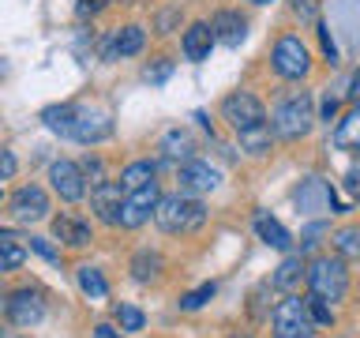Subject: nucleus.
Listing matches in <instances>:
<instances>
[{
    "label": "nucleus",
    "instance_id": "nucleus-11",
    "mask_svg": "<svg viewBox=\"0 0 360 338\" xmlns=\"http://www.w3.org/2000/svg\"><path fill=\"white\" fill-rule=\"evenodd\" d=\"M112 135V117L105 109H86L75 106V124H72V139L79 143H101Z\"/></svg>",
    "mask_w": 360,
    "mask_h": 338
},
{
    "label": "nucleus",
    "instance_id": "nucleus-29",
    "mask_svg": "<svg viewBox=\"0 0 360 338\" xmlns=\"http://www.w3.org/2000/svg\"><path fill=\"white\" fill-rule=\"evenodd\" d=\"M334 248H338V256H345V259H360V225L338 230L334 233Z\"/></svg>",
    "mask_w": 360,
    "mask_h": 338
},
{
    "label": "nucleus",
    "instance_id": "nucleus-39",
    "mask_svg": "<svg viewBox=\"0 0 360 338\" xmlns=\"http://www.w3.org/2000/svg\"><path fill=\"white\" fill-rule=\"evenodd\" d=\"M319 38H323V53L330 56V64H338V45L330 38V27H319Z\"/></svg>",
    "mask_w": 360,
    "mask_h": 338
},
{
    "label": "nucleus",
    "instance_id": "nucleus-3",
    "mask_svg": "<svg viewBox=\"0 0 360 338\" xmlns=\"http://www.w3.org/2000/svg\"><path fill=\"white\" fill-rule=\"evenodd\" d=\"M311 124H315V109H311V94H304V90L285 98L274 109V117H270V128L281 139H300V135L311 132Z\"/></svg>",
    "mask_w": 360,
    "mask_h": 338
},
{
    "label": "nucleus",
    "instance_id": "nucleus-38",
    "mask_svg": "<svg viewBox=\"0 0 360 338\" xmlns=\"http://www.w3.org/2000/svg\"><path fill=\"white\" fill-rule=\"evenodd\" d=\"M292 11H297L304 23H315V0H292Z\"/></svg>",
    "mask_w": 360,
    "mask_h": 338
},
{
    "label": "nucleus",
    "instance_id": "nucleus-14",
    "mask_svg": "<svg viewBox=\"0 0 360 338\" xmlns=\"http://www.w3.org/2000/svg\"><path fill=\"white\" fill-rule=\"evenodd\" d=\"M120 203H124V188L120 180H101V184L90 188V207L105 225H117V214H120Z\"/></svg>",
    "mask_w": 360,
    "mask_h": 338
},
{
    "label": "nucleus",
    "instance_id": "nucleus-13",
    "mask_svg": "<svg viewBox=\"0 0 360 338\" xmlns=\"http://www.w3.org/2000/svg\"><path fill=\"white\" fill-rule=\"evenodd\" d=\"M292 203H297L300 214H323V211H334V192L326 180L308 177V180H300L297 192H292Z\"/></svg>",
    "mask_w": 360,
    "mask_h": 338
},
{
    "label": "nucleus",
    "instance_id": "nucleus-46",
    "mask_svg": "<svg viewBox=\"0 0 360 338\" xmlns=\"http://www.w3.org/2000/svg\"><path fill=\"white\" fill-rule=\"evenodd\" d=\"M0 338H4V327H0Z\"/></svg>",
    "mask_w": 360,
    "mask_h": 338
},
{
    "label": "nucleus",
    "instance_id": "nucleus-20",
    "mask_svg": "<svg viewBox=\"0 0 360 338\" xmlns=\"http://www.w3.org/2000/svg\"><path fill=\"white\" fill-rule=\"evenodd\" d=\"M255 233H259V241L270 244V248H278V252H289V244H292L289 230H285V225H281L278 218H270L266 211L255 214Z\"/></svg>",
    "mask_w": 360,
    "mask_h": 338
},
{
    "label": "nucleus",
    "instance_id": "nucleus-31",
    "mask_svg": "<svg viewBox=\"0 0 360 338\" xmlns=\"http://www.w3.org/2000/svg\"><path fill=\"white\" fill-rule=\"evenodd\" d=\"M214 293H218V286H214V282H207V286L184 293V297H180V308H184V312H195V308H202V304L214 297Z\"/></svg>",
    "mask_w": 360,
    "mask_h": 338
},
{
    "label": "nucleus",
    "instance_id": "nucleus-24",
    "mask_svg": "<svg viewBox=\"0 0 360 338\" xmlns=\"http://www.w3.org/2000/svg\"><path fill=\"white\" fill-rule=\"evenodd\" d=\"M150 180H154V162H131V165H124V173H120V188L135 192V188L150 184Z\"/></svg>",
    "mask_w": 360,
    "mask_h": 338
},
{
    "label": "nucleus",
    "instance_id": "nucleus-28",
    "mask_svg": "<svg viewBox=\"0 0 360 338\" xmlns=\"http://www.w3.org/2000/svg\"><path fill=\"white\" fill-rule=\"evenodd\" d=\"M79 289H83L90 301H101V297L109 293L105 278H101V270H94V267H79Z\"/></svg>",
    "mask_w": 360,
    "mask_h": 338
},
{
    "label": "nucleus",
    "instance_id": "nucleus-23",
    "mask_svg": "<svg viewBox=\"0 0 360 338\" xmlns=\"http://www.w3.org/2000/svg\"><path fill=\"white\" fill-rule=\"evenodd\" d=\"M41 120H45V128L49 132H56V135H68L72 139V124H75V106H49L41 113Z\"/></svg>",
    "mask_w": 360,
    "mask_h": 338
},
{
    "label": "nucleus",
    "instance_id": "nucleus-6",
    "mask_svg": "<svg viewBox=\"0 0 360 338\" xmlns=\"http://www.w3.org/2000/svg\"><path fill=\"white\" fill-rule=\"evenodd\" d=\"M158 196H162V192H158V180H150V184H143V188H135V192H124L117 225H124V230H139V225L154 214Z\"/></svg>",
    "mask_w": 360,
    "mask_h": 338
},
{
    "label": "nucleus",
    "instance_id": "nucleus-35",
    "mask_svg": "<svg viewBox=\"0 0 360 338\" xmlns=\"http://www.w3.org/2000/svg\"><path fill=\"white\" fill-rule=\"evenodd\" d=\"M105 8H109V0H79V4H75V15H79V19H94L98 11H105Z\"/></svg>",
    "mask_w": 360,
    "mask_h": 338
},
{
    "label": "nucleus",
    "instance_id": "nucleus-17",
    "mask_svg": "<svg viewBox=\"0 0 360 338\" xmlns=\"http://www.w3.org/2000/svg\"><path fill=\"white\" fill-rule=\"evenodd\" d=\"M304 275H308L304 259H300V256H285V259H281V267L274 270V278H270V289H278V293H297L300 282H304Z\"/></svg>",
    "mask_w": 360,
    "mask_h": 338
},
{
    "label": "nucleus",
    "instance_id": "nucleus-2",
    "mask_svg": "<svg viewBox=\"0 0 360 338\" xmlns=\"http://www.w3.org/2000/svg\"><path fill=\"white\" fill-rule=\"evenodd\" d=\"M304 278H308L311 297H319L326 304L342 301L345 293H349V270H345V259L342 256H319L308 267V275H304Z\"/></svg>",
    "mask_w": 360,
    "mask_h": 338
},
{
    "label": "nucleus",
    "instance_id": "nucleus-44",
    "mask_svg": "<svg viewBox=\"0 0 360 338\" xmlns=\"http://www.w3.org/2000/svg\"><path fill=\"white\" fill-rule=\"evenodd\" d=\"M252 4H270V0H252Z\"/></svg>",
    "mask_w": 360,
    "mask_h": 338
},
{
    "label": "nucleus",
    "instance_id": "nucleus-21",
    "mask_svg": "<svg viewBox=\"0 0 360 338\" xmlns=\"http://www.w3.org/2000/svg\"><path fill=\"white\" fill-rule=\"evenodd\" d=\"M162 154L169 162H188L191 154H195V139H191V132L184 128H169L162 135Z\"/></svg>",
    "mask_w": 360,
    "mask_h": 338
},
{
    "label": "nucleus",
    "instance_id": "nucleus-8",
    "mask_svg": "<svg viewBox=\"0 0 360 338\" xmlns=\"http://www.w3.org/2000/svg\"><path fill=\"white\" fill-rule=\"evenodd\" d=\"M11 218L22 222V225H30V222H41V218H49V196H45V188L41 184H22L15 196H11Z\"/></svg>",
    "mask_w": 360,
    "mask_h": 338
},
{
    "label": "nucleus",
    "instance_id": "nucleus-18",
    "mask_svg": "<svg viewBox=\"0 0 360 338\" xmlns=\"http://www.w3.org/2000/svg\"><path fill=\"white\" fill-rule=\"evenodd\" d=\"M214 49V34H210V23H191L184 30V56L188 61H207Z\"/></svg>",
    "mask_w": 360,
    "mask_h": 338
},
{
    "label": "nucleus",
    "instance_id": "nucleus-4",
    "mask_svg": "<svg viewBox=\"0 0 360 338\" xmlns=\"http://www.w3.org/2000/svg\"><path fill=\"white\" fill-rule=\"evenodd\" d=\"M270 327H274V338H311L315 320L308 312V297L285 293V301L274 308V315H270Z\"/></svg>",
    "mask_w": 360,
    "mask_h": 338
},
{
    "label": "nucleus",
    "instance_id": "nucleus-47",
    "mask_svg": "<svg viewBox=\"0 0 360 338\" xmlns=\"http://www.w3.org/2000/svg\"><path fill=\"white\" fill-rule=\"evenodd\" d=\"M244 338H248V334H244Z\"/></svg>",
    "mask_w": 360,
    "mask_h": 338
},
{
    "label": "nucleus",
    "instance_id": "nucleus-9",
    "mask_svg": "<svg viewBox=\"0 0 360 338\" xmlns=\"http://www.w3.org/2000/svg\"><path fill=\"white\" fill-rule=\"evenodd\" d=\"M221 184V169L202 162V158H188L184 165H180V192L184 196H207Z\"/></svg>",
    "mask_w": 360,
    "mask_h": 338
},
{
    "label": "nucleus",
    "instance_id": "nucleus-30",
    "mask_svg": "<svg viewBox=\"0 0 360 338\" xmlns=\"http://www.w3.org/2000/svg\"><path fill=\"white\" fill-rule=\"evenodd\" d=\"M117 323H120V331H143L146 315L135 304H117Z\"/></svg>",
    "mask_w": 360,
    "mask_h": 338
},
{
    "label": "nucleus",
    "instance_id": "nucleus-19",
    "mask_svg": "<svg viewBox=\"0 0 360 338\" xmlns=\"http://www.w3.org/2000/svg\"><path fill=\"white\" fill-rule=\"evenodd\" d=\"M53 237L72 248H83L90 244V225L83 218H75V214H60V218H53Z\"/></svg>",
    "mask_w": 360,
    "mask_h": 338
},
{
    "label": "nucleus",
    "instance_id": "nucleus-33",
    "mask_svg": "<svg viewBox=\"0 0 360 338\" xmlns=\"http://www.w3.org/2000/svg\"><path fill=\"white\" fill-rule=\"evenodd\" d=\"M323 233H326V225H323V222H311L308 230L300 233V252H311V248L319 244V237H323Z\"/></svg>",
    "mask_w": 360,
    "mask_h": 338
},
{
    "label": "nucleus",
    "instance_id": "nucleus-7",
    "mask_svg": "<svg viewBox=\"0 0 360 338\" xmlns=\"http://www.w3.org/2000/svg\"><path fill=\"white\" fill-rule=\"evenodd\" d=\"M308 68H311L308 45H304L300 38H292V34H285V38L274 45V72L281 79H304Z\"/></svg>",
    "mask_w": 360,
    "mask_h": 338
},
{
    "label": "nucleus",
    "instance_id": "nucleus-40",
    "mask_svg": "<svg viewBox=\"0 0 360 338\" xmlns=\"http://www.w3.org/2000/svg\"><path fill=\"white\" fill-rule=\"evenodd\" d=\"M94 338H120V331H117V327H109V323H98L94 327Z\"/></svg>",
    "mask_w": 360,
    "mask_h": 338
},
{
    "label": "nucleus",
    "instance_id": "nucleus-32",
    "mask_svg": "<svg viewBox=\"0 0 360 338\" xmlns=\"http://www.w3.org/2000/svg\"><path fill=\"white\" fill-rule=\"evenodd\" d=\"M308 312H311V320H315V327H326V323H334V312H330V304L326 301H319V297H308Z\"/></svg>",
    "mask_w": 360,
    "mask_h": 338
},
{
    "label": "nucleus",
    "instance_id": "nucleus-10",
    "mask_svg": "<svg viewBox=\"0 0 360 338\" xmlns=\"http://www.w3.org/2000/svg\"><path fill=\"white\" fill-rule=\"evenodd\" d=\"M8 320L15 323V327H38L45 320V297L38 289H15L8 297Z\"/></svg>",
    "mask_w": 360,
    "mask_h": 338
},
{
    "label": "nucleus",
    "instance_id": "nucleus-36",
    "mask_svg": "<svg viewBox=\"0 0 360 338\" xmlns=\"http://www.w3.org/2000/svg\"><path fill=\"white\" fill-rule=\"evenodd\" d=\"M15 169H19L15 154H11V151H4V146H0V184H4V180H11V177H15Z\"/></svg>",
    "mask_w": 360,
    "mask_h": 338
},
{
    "label": "nucleus",
    "instance_id": "nucleus-41",
    "mask_svg": "<svg viewBox=\"0 0 360 338\" xmlns=\"http://www.w3.org/2000/svg\"><path fill=\"white\" fill-rule=\"evenodd\" d=\"M334 113H338V101H334V98H326V101H323V117H326V120H334Z\"/></svg>",
    "mask_w": 360,
    "mask_h": 338
},
{
    "label": "nucleus",
    "instance_id": "nucleus-5",
    "mask_svg": "<svg viewBox=\"0 0 360 338\" xmlns=\"http://www.w3.org/2000/svg\"><path fill=\"white\" fill-rule=\"evenodd\" d=\"M221 120H229L233 132H248V128H255V124H266V109L255 94L236 90V94H229L221 101Z\"/></svg>",
    "mask_w": 360,
    "mask_h": 338
},
{
    "label": "nucleus",
    "instance_id": "nucleus-15",
    "mask_svg": "<svg viewBox=\"0 0 360 338\" xmlns=\"http://www.w3.org/2000/svg\"><path fill=\"white\" fill-rule=\"evenodd\" d=\"M143 42H146L143 27H120V30H112V38L101 42V56H105V61H117V56H135V53L143 49Z\"/></svg>",
    "mask_w": 360,
    "mask_h": 338
},
{
    "label": "nucleus",
    "instance_id": "nucleus-43",
    "mask_svg": "<svg viewBox=\"0 0 360 338\" xmlns=\"http://www.w3.org/2000/svg\"><path fill=\"white\" fill-rule=\"evenodd\" d=\"M349 94H353V98H356V101H360V72H356V75H353V90H349Z\"/></svg>",
    "mask_w": 360,
    "mask_h": 338
},
{
    "label": "nucleus",
    "instance_id": "nucleus-27",
    "mask_svg": "<svg viewBox=\"0 0 360 338\" xmlns=\"http://www.w3.org/2000/svg\"><path fill=\"white\" fill-rule=\"evenodd\" d=\"M131 275H135V282L158 278V275H162V256H158V252H139L131 259Z\"/></svg>",
    "mask_w": 360,
    "mask_h": 338
},
{
    "label": "nucleus",
    "instance_id": "nucleus-42",
    "mask_svg": "<svg viewBox=\"0 0 360 338\" xmlns=\"http://www.w3.org/2000/svg\"><path fill=\"white\" fill-rule=\"evenodd\" d=\"M345 184H349V192L360 188V169H349V180H345Z\"/></svg>",
    "mask_w": 360,
    "mask_h": 338
},
{
    "label": "nucleus",
    "instance_id": "nucleus-25",
    "mask_svg": "<svg viewBox=\"0 0 360 338\" xmlns=\"http://www.w3.org/2000/svg\"><path fill=\"white\" fill-rule=\"evenodd\" d=\"M22 259H27V248L15 244V237H11V233H0V275L22 267Z\"/></svg>",
    "mask_w": 360,
    "mask_h": 338
},
{
    "label": "nucleus",
    "instance_id": "nucleus-34",
    "mask_svg": "<svg viewBox=\"0 0 360 338\" xmlns=\"http://www.w3.org/2000/svg\"><path fill=\"white\" fill-rule=\"evenodd\" d=\"M143 75H146V83H165V79L173 75V61H158V64L146 68Z\"/></svg>",
    "mask_w": 360,
    "mask_h": 338
},
{
    "label": "nucleus",
    "instance_id": "nucleus-1",
    "mask_svg": "<svg viewBox=\"0 0 360 338\" xmlns=\"http://www.w3.org/2000/svg\"><path fill=\"white\" fill-rule=\"evenodd\" d=\"M154 222H158L162 233H191V230H199V225L207 222V211H202L199 199L176 192V196H158Z\"/></svg>",
    "mask_w": 360,
    "mask_h": 338
},
{
    "label": "nucleus",
    "instance_id": "nucleus-26",
    "mask_svg": "<svg viewBox=\"0 0 360 338\" xmlns=\"http://www.w3.org/2000/svg\"><path fill=\"white\" fill-rule=\"evenodd\" d=\"M236 135H240V146L248 154H266L270 151V124H255V128L236 132Z\"/></svg>",
    "mask_w": 360,
    "mask_h": 338
},
{
    "label": "nucleus",
    "instance_id": "nucleus-45",
    "mask_svg": "<svg viewBox=\"0 0 360 338\" xmlns=\"http://www.w3.org/2000/svg\"><path fill=\"white\" fill-rule=\"evenodd\" d=\"M4 338H19V334H4Z\"/></svg>",
    "mask_w": 360,
    "mask_h": 338
},
{
    "label": "nucleus",
    "instance_id": "nucleus-12",
    "mask_svg": "<svg viewBox=\"0 0 360 338\" xmlns=\"http://www.w3.org/2000/svg\"><path fill=\"white\" fill-rule=\"evenodd\" d=\"M49 180H53V192H56L64 203H79V199L86 196L83 169H79L75 162H68V158H60V162L49 165Z\"/></svg>",
    "mask_w": 360,
    "mask_h": 338
},
{
    "label": "nucleus",
    "instance_id": "nucleus-37",
    "mask_svg": "<svg viewBox=\"0 0 360 338\" xmlns=\"http://www.w3.org/2000/svg\"><path fill=\"white\" fill-rule=\"evenodd\" d=\"M30 248H34L41 259H49V263H60V252H56L49 241H41V237H30Z\"/></svg>",
    "mask_w": 360,
    "mask_h": 338
},
{
    "label": "nucleus",
    "instance_id": "nucleus-16",
    "mask_svg": "<svg viewBox=\"0 0 360 338\" xmlns=\"http://www.w3.org/2000/svg\"><path fill=\"white\" fill-rule=\"evenodd\" d=\"M210 34H214V42H221V45H229V49H236V45L244 42V34H248V23L236 15V11H218L210 23Z\"/></svg>",
    "mask_w": 360,
    "mask_h": 338
},
{
    "label": "nucleus",
    "instance_id": "nucleus-22",
    "mask_svg": "<svg viewBox=\"0 0 360 338\" xmlns=\"http://www.w3.org/2000/svg\"><path fill=\"white\" fill-rule=\"evenodd\" d=\"M334 146H338V151H360V101L345 113L342 120H338Z\"/></svg>",
    "mask_w": 360,
    "mask_h": 338
}]
</instances>
